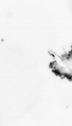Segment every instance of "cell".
Here are the masks:
<instances>
[{
    "instance_id": "cell-1",
    "label": "cell",
    "mask_w": 72,
    "mask_h": 126,
    "mask_svg": "<svg viewBox=\"0 0 72 126\" xmlns=\"http://www.w3.org/2000/svg\"><path fill=\"white\" fill-rule=\"evenodd\" d=\"M71 48L68 53L61 56L52 51L49 52L55 58L49 65L52 72L62 79L66 78L71 81L72 80V46Z\"/></svg>"
}]
</instances>
